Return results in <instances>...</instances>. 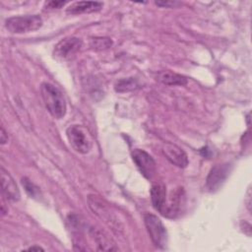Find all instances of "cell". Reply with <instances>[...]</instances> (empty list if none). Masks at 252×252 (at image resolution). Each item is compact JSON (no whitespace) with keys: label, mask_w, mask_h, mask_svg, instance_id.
<instances>
[{"label":"cell","mask_w":252,"mask_h":252,"mask_svg":"<svg viewBox=\"0 0 252 252\" xmlns=\"http://www.w3.org/2000/svg\"><path fill=\"white\" fill-rule=\"evenodd\" d=\"M40 93L48 112L56 119L64 117L66 114V101L62 93L49 83L41 84Z\"/></svg>","instance_id":"6da1fadb"},{"label":"cell","mask_w":252,"mask_h":252,"mask_svg":"<svg viewBox=\"0 0 252 252\" xmlns=\"http://www.w3.org/2000/svg\"><path fill=\"white\" fill-rule=\"evenodd\" d=\"M66 135L71 147L80 154H88L93 147V136L83 125H71L66 130Z\"/></svg>","instance_id":"7a4b0ae2"},{"label":"cell","mask_w":252,"mask_h":252,"mask_svg":"<svg viewBox=\"0 0 252 252\" xmlns=\"http://www.w3.org/2000/svg\"><path fill=\"white\" fill-rule=\"evenodd\" d=\"M42 26V19L38 15L16 16L6 20L5 27L12 33H26L38 30Z\"/></svg>","instance_id":"3957f363"},{"label":"cell","mask_w":252,"mask_h":252,"mask_svg":"<svg viewBox=\"0 0 252 252\" xmlns=\"http://www.w3.org/2000/svg\"><path fill=\"white\" fill-rule=\"evenodd\" d=\"M88 202L92 211L101 220H103L107 224H109L113 229L118 230L121 228V223L117 220L114 212L103 200L95 195H90Z\"/></svg>","instance_id":"277c9868"},{"label":"cell","mask_w":252,"mask_h":252,"mask_svg":"<svg viewBox=\"0 0 252 252\" xmlns=\"http://www.w3.org/2000/svg\"><path fill=\"white\" fill-rule=\"evenodd\" d=\"M144 221L154 244L160 248L165 247L167 242V232L161 220L153 214H146L144 216Z\"/></svg>","instance_id":"5b68a950"},{"label":"cell","mask_w":252,"mask_h":252,"mask_svg":"<svg viewBox=\"0 0 252 252\" xmlns=\"http://www.w3.org/2000/svg\"><path fill=\"white\" fill-rule=\"evenodd\" d=\"M132 158L137 165L140 172L147 179H152L157 171L155 159L151 155L141 149H135L132 151Z\"/></svg>","instance_id":"8992f818"},{"label":"cell","mask_w":252,"mask_h":252,"mask_svg":"<svg viewBox=\"0 0 252 252\" xmlns=\"http://www.w3.org/2000/svg\"><path fill=\"white\" fill-rule=\"evenodd\" d=\"M231 171L229 163H220L213 166L206 179V187L210 191L218 190L225 181Z\"/></svg>","instance_id":"52a82bcc"},{"label":"cell","mask_w":252,"mask_h":252,"mask_svg":"<svg viewBox=\"0 0 252 252\" xmlns=\"http://www.w3.org/2000/svg\"><path fill=\"white\" fill-rule=\"evenodd\" d=\"M82 46V40L75 36H68L61 39L54 48L53 54L58 59H68L75 55Z\"/></svg>","instance_id":"ba28073f"},{"label":"cell","mask_w":252,"mask_h":252,"mask_svg":"<svg viewBox=\"0 0 252 252\" xmlns=\"http://www.w3.org/2000/svg\"><path fill=\"white\" fill-rule=\"evenodd\" d=\"M169 197V199H166V203L161 215L166 218L174 219L182 212L185 204V194L183 188H178L172 192Z\"/></svg>","instance_id":"9c48e42d"},{"label":"cell","mask_w":252,"mask_h":252,"mask_svg":"<svg viewBox=\"0 0 252 252\" xmlns=\"http://www.w3.org/2000/svg\"><path fill=\"white\" fill-rule=\"evenodd\" d=\"M162 154L174 165L178 167H186L188 164V158L186 153L177 145L172 143H164L162 145Z\"/></svg>","instance_id":"30bf717a"},{"label":"cell","mask_w":252,"mask_h":252,"mask_svg":"<svg viewBox=\"0 0 252 252\" xmlns=\"http://www.w3.org/2000/svg\"><path fill=\"white\" fill-rule=\"evenodd\" d=\"M1 186L3 195L9 201L16 202L20 199V191L16 182L4 168H1Z\"/></svg>","instance_id":"8fae6325"},{"label":"cell","mask_w":252,"mask_h":252,"mask_svg":"<svg viewBox=\"0 0 252 252\" xmlns=\"http://www.w3.org/2000/svg\"><path fill=\"white\" fill-rule=\"evenodd\" d=\"M151 199H152V204L154 208L161 214L167 199L165 186L161 183L154 184L151 188Z\"/></svg>","instance_id":"7c38bea8"},{"label":"cell","mask_w":252,"mask_h":252,"mask_svg":"<svg viewBox=\"0 0 252 252\" xmlns=\"http://www.w3.org/2000/svg\"><path fill=\"white\" fill-rule=\"evenodd\" d=\"M103 4L101 2L94 1H80L71 4L67 8V13L72 15L82 14V13H92L99 11L102 8Z\"/></svg>","instance_id":"4fadbf2b"},{"label":"cell","mask_w":252,"mask_h":252,"mask_svg":"<svg viewBox=\"0 0 252 252\" xmlns=\"http://www.w3.org/2000/svg\"><path fill=\"white\" fill-rule=\"evenodd\" d=\"M157 80L166 86H185L187 84L186 77L171 71L159 72L157 76Z\"/></svg>","instance_id":"5bb4252c"},{"label":"cell","mask_w":252,"mask_h":252,"mask_svg":"<svg viewBox=\"0 0 252 252\" xmlns=\"http://www.w3.org/2000/svg\"><path fill=\"white\" fill-rule=\"evenodd\" d=\"M139 88V83L135 78L121 79L115 84V91L118 93H125Z\"/></svg>","instance_id":"9a60e30c"},{"label":"cell","mask_w":252,"mask_h":252,"mask_svg":"<svg viewBox=\"0 0 252 252\" xmlns=\"http://www.w3.org/2000/svg\"><path fill=\"white\" fill-rule=\"evenodd\" d=\"M21 182L23 187L25 188V191L31 198L39 199L41 197V192L39 188L33 182H32L28 177H23L21 179Z\"/></svg>","instance_id":"2e32d148"},{"label":"cell","mask_w":252,"mask_h":252,"mask_svg":"<svg viewBox=\"0 0 252 252\" xmlns=\"http://www.w3.org/2000/svg\"><path fill=\"white\" fill-rule=\"evenodd\" d=\"M90 45L93 49L102 50L110 47L112 45V41L108 37H94L91 39Z\"/></svg>","instance_id":"e0dca14e"},{"label":"cell","mask_w":252,"mask_h":252,"mask_svg":"<svg viewBox=\"0 0 252 252\" xmlns=\"http://www.w3.org/2000/svg\"><path fill=\"white\" fill-rule=\"evenodd\" d=\"M66 4L65 1H50V2H47L46 3V7L47 8H51V9H58V8H61L62 6H64Z\"/></svg>","instance_id":"ac0fdd59"},{"label":"cell","mask_w":252,"mask_h":252,"mask_svg":"<svg viewBox=\"0 0 252 252\" xmlns=\"http://www.w3.org/2000/svg\"><path fill=\"white\" fill-rule=\"evenodd\" d=\"M156 4L157 5H158V6H161V7H171V6H174V5H176V4H178L177 2H172V1H157L156 2Z\"/></svg>","instance_id":"d6986e66"},{"label":"cell","mask_w":252,"mask_h":252,"mask_svg":"<svg viewBox=\"0 0 252 252\" xmlns=\"http://www.w3.org/2000/svg\"><path fill=\"white\" fill-rule=\"evenodd\" d=\"M8 141V135L4 129V127H1V134H0V142L2 145H4Z\"/></svg>","instance_id":"ffe728a7"},{"label":"cell","mask_w":252,"mask_h":252,"mask_svg":"<svg viewBox=\"0 0 252 252\" xmlns=\"http://www.w3.org/2000/svg\"><path fill=\"white\" fill-rule=\"evenodd\" d=\"M246 206L249 210V212H251V192H250V188L247 191V197H246Z\"/></svg>","instance_id":"44dd1931"},{"label":"cell","mask_w":252,"mask_h":252,"mask_svg":"<svg viewBox=\"0 0 252 252\" xmlns=\"http://www.w3.org/2000/svg\"><path fill=\"white\" fill-rule=\"evenodd\" d=\"M27 250H29V251H39V250H43V248H41L40 246H31Z\"/></svg>","instance_id":"7402d4cb"}]
</instances>
